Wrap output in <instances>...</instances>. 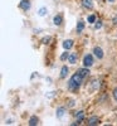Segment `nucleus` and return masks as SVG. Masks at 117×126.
Masks as SVG:
<instances>
[{
	"label": "nucleus",
	"instance_id": "obj_7",
	"mask_svg": "<svg viewBox=\"0 0 117 126\" xmlns=\"http://www.w3.org/2000/svg\"><path fill=\"white\" fill-rule=\"evenodd\" d=\"M62 22H63V16H62V14L56 15V16H54V19H53V23H54L56 25H60V24H62Z\"/></svg>",
	"mask_w": 117,
	"mask_h": 126
},
{
	"label": "nucleus",
	"instance_id": "obj_6",
	"mask_svg": "<svg viewBox=\"0 0 117 126\" xmlns=\"http://www.w3.org/2000/svg\"><path fill=\"white\" fill-rule=\"evenodd\" d=\"M73 47V40L72 39H67V40H64V42H63V48H64V49H71Z\"/></svg>",
	"mask_w": 117,
	"mask_h": 126
},
{
	"label": "nucleus",
	"instance_id": "obj_1",
	"mask_svg": "<svg viewBox=\"0 0 117 126\" xmlns=\"http://www.w3.org/2000/svg\"><path fill=\"white\" fill-rule=\"evenodd\" d=\"M83 78H84V77L81 75L79 72L74 73V75L71 77L69 82H68V88H69L71 91H73V92L78 91V88H79V87H81V85H82V81H83Z\"/></svg>",
	"mask_w": 117,
	"mask_h": 126
},
{
	"label": "nucleus",
	"instance_id": "obj_8",
	"mask_svg": "<svg viewBox=\"0 0 117 126\" xmlns=\"http://www.w3.org/2000/svg\"><path fill=\"white\" fill-rule=\"evenodd\" d=\"M89 126H93V125H98L100 124V119L98 117H96V116H93V117H91L89 120H88V122H87Z\"/></svg>",
	"mask_w": 117,
	"mask_h": 126
},
{
	"label": "nucleus",
	"instance_id": "obj_14",
	"mask_svg": "<svg viewBox=\"0 0 117 126\" xmlns=\"http://www.w3.org/2000/svg\"><path fill=\"white\" fill-rule=\"evenodd\" d=\"M83 117H84V112H83V111H79V112L77 113V121H78V122L82 121Z\"/></svg>",
	"mask_w": 117,
	"mask_h": 126
},
{
	"label": "nucleus",
	"instance_id": "obj_19",
	"mask_svg": "<svg viewBox=\"0 0 117 126\" xmlns=\"http://www.w3.org/2000/svg\"><path fill=\"white\" fill-rule=\"evenodd\" d=\"M113 98H115V100L117 101V87H116V88L113 90Z\"/></svg>",
	"mask_w": 117,
	"mask_h": 126
},
{
	"label": "nucleus",
	"instance_id": "obj_12",
	"mask_svg": "<svg viewBox=\"0 0 117 126\" xmlns=\"http://www.w3.org/2000/svg\"><path fill=\"white\" fill-rule=\"evenodd\" d=\"M38 122H39V120H38L37 116H31L30 120H29V125L30 126H35V125H38Z\"/></svg>",
	"mask_w": 117,
	"mask_h": 126
},
{
	"label": "nucleus",
	"instance_id": "obj_9",
	"mask_svg": "<svg viewBox=\"0 0 117 126\" xmlns=\"http://www.w3.org/2000/svg\"><path fill=\"white\" fill-rule=\"evenodd\" d=\"M68 62L71 63V64H74V63L77 62V53H72V54H69V57H68Z\"/></svg>",
	"mask_w": 117,
	"mask_h": 126
},
{
	"label": "nucleus",
	"instance_id": "obj_16",
	"mask_svg": "<svg viewBox=\"0 0 117 126\" xmlns=\"http://www.w3.org/2000/svg\"><path fill=\"white\" fill-rule=\"evenodd\" d=\"M87 20H88V23H94L96 22V16L94 15H89Z\"/></svg>",
	"mask_w": 117,
	"mask_h": 126
},
{
	"label": "nucleus",
	"instance_id": "obj_21",
	"mask_svg": "<svg viewBox=\"0 0 117 126\" xmlns=\"http://www.w3.org/2000/svg\"><path fill=\"white\" fill-rule=\"evenodd\" d=\"M113 24H117V16L113 18Z\"/></svg>",
	"mask_w": 117,
	"mask_h": 126
},
{
	"label": "nucleus",
	"instance_id": "obj_3",
	"mask_svg": "<svg viewBox=\"0 0 117 126\" xmlns=\"http://www.w3.org/2000/svg\"><path fill=\"white\" fill-rule=\"evenodd\" d=\"M19 8L22 10H24V12H27V10L30 9V1L29 0H22L20 4H19Z\"/></svg>",
	"mask_w": 117,
	"mask_h": 126
},
{
	"label": "nucleus",
	"instance_id": "obj_2",
	"mask_svg": "<svg viewBox=\"0 0 117 126\" xmlns=\"http://www.w3.org/2000/svg\"><path fill=\"white\" fill-rule=\"evenodd\" d=\"M93 64V57L91 54H86L83 58V66L84 67H91Z\"/></svg>",
	"mask_w": 117,
	"mask_h": 126
},
{
	"label": "nucleus",
	"instance_id": "obj_15",
	"mask_svg": "<svg viewBox=\"0 0 117 126\" xmlns=\"http://www.w3.org/2000/svg\"><path fill=\"white\" fill-rule=\"evenodd\" d=\"M40 16H44L45 14H47V9L45 8H40V10H39V13H38Z\"/></svg>",
	"mask_w": 117,
	"mask_h": 126
},
{
	"label": "nucleus",
	"instance_id": "obj_5",
	"mask_svg": "<svg viewBox=\"0 0 117 126\" xmlns=\"http://www.w3.org/2000/svg\"><path fill=\"white\" fill-rule=\"evenodd\" d=\"M82 5L86 9H92L93 8V1L92 0H82Z\"/></svg>",
	"mask_w": 117,
	"mask_h": 126
},
{
	"label": "nucleus",
	"instance_id": "obj_13",
	"mask_svg": "<svg viewBox=\"0 0 117 126\" xmlns=\"http://www.w3.org/2000/svg\"><path fill=\"white\" fill-rule=\"evenodd\" d=\"M64 109H63V107H59L58 110H57V117H62L63 116V113H64Z\"/></svg>",
	"mask_w": 117,
	"mask_h": 126
},
{
	"label": "nucleus",
	"instance_id": "obj_17",
	"mask_svg": "<svg viewBox=\"0 0 117 126\" xmlns=\"http://www.w3.org/2000/svg\"><path fill=\"white\" fill-rule=\"evenodd\" d=\"M68 57H69V54L67 53V52H64V53H63V54L60 56V59H62V61H64V59H66V58H68Z\"/></svg>",
	"mask_w": 117,
	"mask_h": 126
},
{
	"label": "nucleus",
	"instance_id": "obj_10",
	"mask_svg": "<svg viewBox=\"0 0 117 126\" xmlns=\"http://www.w3.org/2000/svg\"><path fill=\"white\" fill-rule=\"evenodd\" d=\"M83 29H84V22L83 20H79L77 23V33H82Z\"/></svg>",
	"mask_w": 117,
	"mask_h": 126
},
{
	"label": "nucleus",
	"instance_id": "obj_4",
	"mask_svg": "<svg viewBox=\"0 0 117 126\" xmlns=\"http://www.w3.org/2000/svg\"><path fill=\"white\" fill-rule=\"evenodd\" d=\"M93 53H94V56L97 57L98 59H102V58H103V50H102V48H100V47H96V48L93 49Z\"/></svg>",
	"mask_w": 117,
	"mask_h": 126
},
{
	"label": "nucleus",
	"instance_id": "obj_22",
	"mask_svg": "<svg viewBox=\"0 0 117 126\" xmlns=\"http://www.w3.org/2000/svg\"><path fill=\"white\" fill-rule=\"evenodd\" d=\"M110 1H111V3H113V1H115V0H110Z\"/></svg>",
	"mask_w": 117,
	"mask_h": 126
},
{
	"label": "nucleus",
	"instance_id": "obj_11",
	"mask_svg": "<svg viewBox=\"0 0 117 126\" xmlns=\"http://www.w3.org/2000/svg\"><path fill=\"white\" fill-rule=\"evenodd\" d=\"M67 75H68V67L67 66H63L62 67V71H60V77L62 78H66Z\"/></svg>",
	"mask_w": 117,
	"mask_h": 126
},
{
	"label": "nucleus",
	"instance_id": "obj_20",
	"mask_svg": "<svg viewBox=\"0 0 117 126\" xmlns=\"http://www.w3.org/2000/svg\"><path fill=\"white\" fill-rule=\"evenodd\" d=\"M102 27V23L101 22H97V23H96V29H100Z\"/></svg>",
	"mask_w": 117,
	"mask_h": 126
},
{
	"label": "nucleus",
	"instance_id": "obj_18",
	"mask_svg": "<svg viewBox=\"0 0 117 126\" xmlns=\"http://www.w3.org/2000/svg\"><path fill=\"white\" fill-rule=\"evenodd\" d=\"M49 40H50V37H45V38H43V43L44 44H48Z\"/></svg>",
	"mask_w": 117,
	"mask_h": 126
}]
</instances>
